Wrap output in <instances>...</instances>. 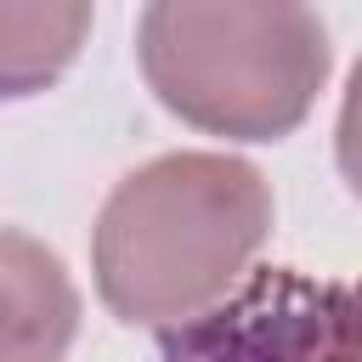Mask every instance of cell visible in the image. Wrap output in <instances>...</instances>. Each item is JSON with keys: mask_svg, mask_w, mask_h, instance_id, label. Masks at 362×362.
Wrapping results in <instances>:
<instances>
[{"mask_svg": "<svg viewBox=\"0 0 362 362\" xmlns=\"http://www.w3.org/2000/svg\"><path fill=\"white\" fill-rule=\"evenodd\" d=\"M272 238V187L232 153H164L130 170L90 232L96 294L113 317L181 328L221 305Z\"/></svg>", "mask_w": 362, "mask_h": 362, "instance_id": "6da1fadb", "label": "cell"}, {"mask_svg": "<svg viewBox=\"0 0 362 362\" xmlns=\"http://www.w3.org/2000/svg\"><path fill=\"white\" fill-rule=\"evenodd\" d=\"M79 334V294L62 260L17 232L0 226V362H62Z\"/></svg>", "mask_w": 362, "mask_h": 362, "instance_id": "277c9868", "label": "cell"}, {"mask_svg": "<svg viewBox=\"0 0 362 362\" xmlns=\"http://www.w3.org/2000/svg\"><path fill=\"white\" fill-rule=\"evenodd\" d=\"M158 362H362L356 294L294 266L249 272L221 305L164 328Z\"/></svg>", "mask_w": 362, "mask_h": 362, "instance_id": "3957f363", "label": "cell"}, {"mask_svg": "<svg viewBox=\"0 0 362 362\" xmlns=\"http://www.w3.org/2000/svg\"><path fill=\"white\" fill-rule=\"evenodd\" d=\"M90 34V6H0V96L45 90Z\"/></svg>", "mask_w": 362, "mask_h": 362, "instance_id": "5b68a950", "label": "cell"}, {"mask_svg": "<svg viewBox=\"0 0 362 362\" xmlns=\"http://www.w3.org/2000/svg\"><path fill=\"white\" fill-rule=\"evenodd\" d=\"M136 57L158 102L187 124L277 141L311 113L328 79V28L311 6L288 0H158L136 23Z\"/></svg>", "mask_w": 362, "mask_h": 362, "instance_id": "7a4b0ae2", "label": "cell"}]
</instances>
